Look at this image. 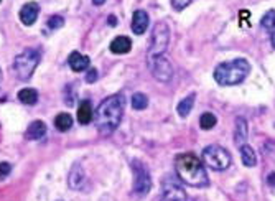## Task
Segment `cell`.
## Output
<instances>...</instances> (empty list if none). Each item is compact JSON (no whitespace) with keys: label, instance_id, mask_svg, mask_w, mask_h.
Instances as JSON below:
<instances>
[{"label":"cell","instance_id":"e0dca14e","mask_svg":"<svg viewBox=\"0 0 275 201\" xmlns=\"http://www.w3.org/2000/svg\"><path fill=\"white\" fill-rule=\"evenodd\" d=\"M241 160H243L244 167H249V168L257 165V155H255L254 148L247 145V144L241 145Z\"/></svg>","mask_w":275,"mask_h":201},{"label":"cell","instance_id":"7a4b0ae2","mask_svg":"<svg viewBox=\"0 0 275 201\" xmlns=\"http://www.w3.org/2000/svg\"><path fill=\"white\" fill-rule=\"evenodd\" d=\"M175 168H177L178 178L184 185L193 186V188H203L210 183L205 163L193 153H180L175 158Z\"/></svg>","mask_w":275,"mask_h":201},{"label":"cell","instance_id":"6da1fadb","mask_svg":"<svg viewBox=\"0 0 275 201\" xmlns=\"http://www.w3.org/2000/svg\"><path fill=\"white\" fill-rule=\"evenodd\" d=\"M124 106H125V99L122 94L109 96L97 106L94 119H96L97 130L102 135L112 134L114 130L119 127L122 115H124Z\"/></svg>","mask_w":275,"mask_h":201},{"label":"cell","instance_id":"8992f818","mask_svg":"<svg viewBox=\"0 0 275 201\" xmlns=\"http://www.w3.org/2000/svg\"><path fill=\"white\" fill-rule=\"evenodd\" d=\"M168 43H170V28L165 22H158L153 27V31H152V38H150V46H149L147 58L163 55L168 48Z\"/></svg>","mask_w":275,"mask_h":201},{"label":"cell","instance_id":"2e32d148","mask_svg":"<svg viewBox=\"0 0 275 201\" xmlns=\"http://www.w3.org/2000/svg\"><path fill=\"white\" fill-rule=\"evenodd\" d=\"M130 48H132V41H130V38H127V36H117V38L111 43V51L116 55L129 53Z\"/></svg>","mask_w":275,"mask_h":201},{"label":"cell","instance_id":"603a6c76","mask_svg":"<svg viewBox=\"0 0 275 201\" xmlns=\"http://www.w3.org/2000/svg\"><path fill=\"white\" fill-rule=\"evenodd\" d=\"M130 102L135 111H144L147 109V106H149V97H147L144 92H135V94L132 96Z\"/></svg>","mask_w":275,"mask_h":201},{"label":"cell","instance_id":"4316f807","mask_svg":"<svg viewBox=\"0 0 275 201\" xmlns=\"http://www.w3.org/2000/svg\"><path fill=\"white\" fill-rule=\"evenodd\" d=\"M10 170H12L10 163H7V162H2V163H0V180L7 178V175L10 173Z\"/></svg>","mask_w":275,"mask_h":201},{"label":"cell","instance_id":"ac0fdd59","mask_svg":"<svg viewBox=\"0 0 275 201\" xmlns=\"http://www.w3.org/2000/svg\"><path fill=\"white\" fill-rule=\"evenodd\" d=\"M92 107H91V102L89 101H83L81 104L78 107V120L79 124L86 125L92 120Z\"/></svg>","mask_w":275,"mask_h":201},{"label":"cell","instance_id":"30bf717a","mask_svg":"<svg viewBox=\"0 0 275 201\" xmlns=\"http://www.w3.org/2000/svg\"><path fill=\"white\" fill-rule=\"evenodd\" d=\"M38 15H40V5L36 2H27L20 8V20L27 27H31L36 22Z\"/></svg>","mask_w":275,"mask_h":201},{"label":"cell","instance_id":"8fae6325","mask_svg":"<svg viewBox=\"0 0 275 201\" xmlns=\"http://www.w3.org/2000/svg\"><path fill=\"white\" fill-rule=\"evenodd\" d=\"M149 15L144 10H135L134 15H132V31L135 35L145 33V30L149 28Z\"/></svg>","mask_w":275,"mask_h":201},{"label":"cell","instance_id":"83f0119b","mask_svg":"<svg viewBox=\"0 0 275 201\" xmlns=\"http://www.w3.org/2000/svg\"><path fill=\"white\" fill-rule=\"evenodd\" d=\"M97 76H99V74H97L96 69L91 68V69L88 71V74H86V83H94V81L97 79Z\"/></svg>","mask_w":275,"mask_h":201},{"label":"cell","instance_id":"f546056e","mask_svg":"<svg viewBox=\"0 0 275 201\" xmlns=\"http://www.w3.org/2000/svg\"><path fill=\"white\" fill-rule=\"evenodd\" d=\"M267 183H269L270 186H275V173H270V175H269Z\"/></svg>","mask_w":275,"mask_h":201},{"label":"cell","instance_id":"1f68e13d","mask_svg":"<svg viewBox=\"0 0 275 201\" xmlns=\"http://www.w3.org/2000/svg\"><path fill=\"white\" fill-rule=\"evenodd\" d=\"M0 79H2V71H0Z\"/></svg>","mask_w":275,"mask_h":201},{"label":"cell","instance_id":"9a60e30c","mask_svg":"<svg viewBox=\"0 0 275 201\" xmlns=\"http://www.w3.org/2000/svg\"><path fill=\"white\" fill-rule=\"evenodd\" d=\"M247 134H249V129H247V120L244 117H238L236 119V130H234V142L238 144V145H244L245 140H247Z\"/></svg>","mask_w":275,"mask_h":201},{"label":"cell","instance_id":"7402d4cb","mask_svg":"<svg viewBox=\"0 0 275 201\" xmlns=\"http://www.w3.org/2000/svg\"><path fill=\"white\" fill-rule=\"evenodd\" d=\"M194 97H196L194 94H189L184 97L183 101H180V104L177 106V112L180 114V117H186L189 112H191L193 106H194Z\"/></svg>","mask_w":275,"mask_h":201},{"label":"cell","instance_id":"d6986e66","mask_svg":"<svg viewBox=\"0 0 275 201\" xmlns=\"http://www.w3.org/2000/svg\"><path fill=\"white\" fill-rule=\"evenodd\" d=\"M262 27L270 33V41L275 48V10H269L262 17Z\"/></svg>","mask_w":275,"mask_h":201},{"label":"cell","instance_id":"44dd1931","mask_svg":"<svg viewBox=\"0 0 275 201\" xmlns=\"http://www.w3.org/2000/svg\"><path fill=\"white\" fill-rule=\"evenodd\" d=\"M18 101L27 106H33L38 101V92L35 89H31V87H25V89L18 92Z\"/></svg>","mask_w":275,"mask_h":201},{"label":"cell","instance_id":"ffe728a7","mask_svg":"<svg viewBox=\"0 0 275 201\" xmlns=\"http://www.w3.org/2000/svg\"><path fill=\"white\" fill-rule=\"evenodd\" d=\"M55 127L60 130V132H66L73 127V117L68 114V112H60L55 117Z\"/></svg>","mask_w":275,"mask_h":201},{"label":"cell","instance_id":"5bb4252c","mask_svg":"<svg viewBox=\"0 0 275 201\" xmlns=\"http://www.w3.org/2000/svg\"><path fill=\"white\" fill-rule=\"evenodd\" d=\"M68 63H69V68L73 69V71L81 73L89 66V58L88 56H83L81 53H78V51H73L68 58Z\"/></svg>","mask_w":275,"mask_h":201},{"label":"cell","instance_id":"277c9868","mask_svg":"<svg viewBox=\"0 0 275 201\" xmlns=\"http://www.w3.org/2000/svg\"><path fill=\"white\" fill-rule=\"evenodd\" d=\"M38 63H40V53L33 48H27L20 55L15 56L13 71H15L17 78L20 81H28L31 78V74L35 73Z\"/></svg>","mask_w":275,"mask_h":201},{"label":"cell","instance_id":"5b68a950","mask_svg":"<svg viewBox=\"0 0 275 201\" xmlns=\"http://www.w3.org/2000/svg\"><path fill=\"white\" fill-rule=\"evenodd\" d=\"M203 162H205L206 167L213 168V170L222 172V170H226V168L231 167L232 157L224 147L208 145L205 150H203Z\"/></svg>","mask_w":275,"mask_h":201},{"label":"cell","instance_id":"cb8c5ba5","mask_svg":"<svg viewBox=\"0 0 275 201\" xmlns=\"http://www.w3.org/2000/svg\"><path fill=\"white\" fill-rule=\"evenodd\" d=\"M217 122V119H216V115L213 114V112H205V114H201V117H200V125H201V129L203 130H210L213 129L216 125Z\"/></svg>","mask_w":275,"mask_h":201},{"label":"cell","instance_id":"9c48e42d","mask_svg":"<svg viewBox=\"0 0 275 201\" xmlns=\"http://www.w3.org/2000/svg\"><path fill=\"white\" fill-rule=\"evenodd\" d=\"M163 195L160 201H188L186 193L180 185L173 183V181H167V185L163 183Z\"/></svg>","mask_w":275,"mask_h":201},{"label":"cell","instance_id":"4dcf8cb0","mask_svg":"<svg viewBox=\"0 0 275 201\" xmlns=\"http://www.w3.org/2000/svg\"><path fill=\"white\" fill-rule=\"evenodd\" d=\"M104 2H106V0H92V3H94V5H102Z\"/></svg>","mask_w":275,"mask_h":201},{"label":"cell","instance_id":"52a82bcc","mask_svg":"<svg viewBox=\"0 0 275 201\" xmlns=\"http://www.w3.org/2000/svg\"><path fill=\"white\" fill-rule=\"evenodd\" d=\"M132 172H134V193L137 196H145L152 188V176L149 168L139 160L132 162Z\"/></svg>","mask_w":275,"mask_h":201},{"label":"cell","instance_id":"484cf974","mask_svg":"<svg viewBox=\"0 0 275 201\" xmlns=\"http://www.w3.org/2000/svg\"><path fill=\"white\" fill-rule=\"evenodd\" d=\"M189 3H191V0H172V5L175 10H183V8H186Z\"/></svg>","mask_w":275,"mask_h":201},{"label":"cell","instance_id":"f1b7e54d","mask_svg":"<svg viewBox=\"0 0 275 201\" xmlns=\"http://www.w3.org/2000/svg\"><path fill=\"white\" fill-rule=\"evenodd\" d=\"M107 20H109V25H111V27H116L117 25V18L114 17V15H109Z\"/></svg>","mask_w":275,"mask_h":201},{"label":"cell","instance_id":"ba28073f","mask_svg":"<svg viewBox=\"0 0 275 201\" xmlns=\"http://www.w3.org/2000/svg\"><path fill=\"white\" fill-rule=\"evenodd\" d=\"M149 68L153 78L160 83H168L173 78V66L163 55L149 58Z\"/></svg>","mask_w":275,"mask_h":201},{"label":"cell","instance_id":"4fadbf2b","mask_svg":"<svg viewBox=\"0 0 275 201\" xmlns=\"http://www.w3.org/2000/svg\"><path fill=\"white\" fill-rule=\"evenodd\" d=\"M45 135H46V124L43 120H35V122L28 125L25 137L28 140H41Z\"/></svg>","mask_w":275,"mask_h":201},{"label":"cell","instance_id":"d4e9b609","mask_svg":"<svg viewBox=\"0 0 275 201\" xmlns=\"http://www.w3.org/2000/svg\"><path fill=\"white\" fill-rule=\"evenodd\" d=\"M63 25H64V18L60 15H53L48 20V27L51 28V30H58V28H61Z\"/></svg>","mask_w":275,"mask_h":201},{"label":"cell","instance_id":"d6a6232c","mask_svg":"<svg viewBox=\"0 0 275 201\" xmlns=\"http://www.w3.org/2000/svg\"><path fill=\"white\" fill-rule=\"evenodd\" d=\"M0 2H2V0H0Z\"/></svg>","mask_w":275,"mask_h":201},{"label":"cell","instance_id":"3957f363","mask_svg":"<svg viewBox=\"0 0 275 201\" xmlns=\"http://www.w3.org/2000/svg\"><path fill=\"white\" fill-rule=\"evenodd\" d=\"M249 71L250 64L244 58L224 61L217 64V68L214 69V81L221 86H236V84L244 81Z\"/></svg>","mask_w":275,"mask_h":201},{"label":"cell","instance_id":"7c38bea8","mask_svg":"<svg viewBox=\"0 0 275 201\" xmlns=\"http://www.w3.org/2000/svg\"><path fill=\"white\" fill-rule=\"evenodd\" d=\"M68 183H69V186L73 190H83L84 183H86V173H84V170H83L81 165H78V163H76V165L71 168Z\"/></svg>","mask_w":275,"mask_h":201}]
</instances>
